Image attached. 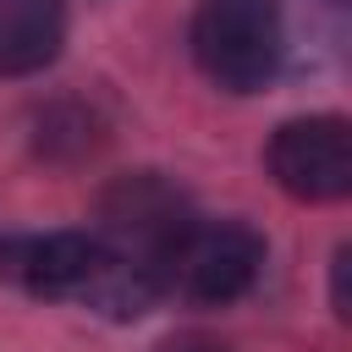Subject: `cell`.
I'll return each instance as SVG.
<instances>
[{
  "label": "cell",
  "mask_w": 352,
  "mask_h": 352,
  "mask_svg": "<svg viewBox=\"0 0 352 352\" xmlns=\"http://www.w3.org/2000/svg\"><path fill=\"white\" fill-rule=\"evenodd\" d=\"M192 226V204L176 182H165L160 170H138L121 176L116 187H104L99 198V242L116 264L138 270L143 280H154L165 292V258L176 248V236Z\"/></svg>",
  "instance_id": "obj_1"
},
{
  "label": "cell",
  "mask_w": 352,
  "mask_h": 352,
  "mask_svg": "<svg viewBox=\"0 0 352 352\" xmlns=\"http://www.w3.org/2000/svg\"><path fill=\"white\" fill-rule=\"evenodd\" d=\"M280 6L275 0H204L192 16V55L226 94H253L280 66Z\"/></svg>",
  "instance_id": "obj_2"
},
{
  "label": "cell",
  "mask_w": 352,
  "mask_h": 352,
  "mask_svg": "<svg viewBox=\"0 0 352 352\" xmlns=\"http://www.w3.org/2000/svg\"><path fill=\"white\" fill-rule=\"evenodd\" d=\"M264 270V236L242 220H198L176 236L165 258V292H182L187 302H236Z\"/></svg>",
  "instance_id": "obj_3"
},
{
  "label": "cell",
  "mask_w": 352,
  "mask_h": 352,
  "mask_svg": "<svg viewBox=\"0 0 352 352\" xmlns=\"http://www.w3.org/2000/svg\"><path fill=\"white\" fill-rule=\"evenodd\" d=\"M264 160L280 192L302 204H336L352 192V126L341 116H302L275 126Z\"/></svg>",
  "instance_id": "obj_4"
},
{
  "label": "cell",
  "mask_w": 352,
  "mask_h": 352,
  "mask_svg": "<svg viewBox=\"0 0 352 352\" xmlns=\"http://www.w3.org/2000/svg\"><path fill=\"white\" fill-rule=\"evenodd\" d=\"M66 38V0H0V77L44 72Z\"/></svg>",
  "instance_id": "obj_5"
},
{
  "label": "cell",
  "mask_w": 352,
  "mask_h": 352,
  "mask_svg": "<svg viewBox=\"0 0 352 352\" xmlns=\"http://www.w3.org/2000/svg\"><path fill=\"white\" fill-rule=\"evenodd\" d=\"M60 138H72V154H88V148L99 143V132H94V116H88V110H77V104H55V110L38 121V148L50 154Z\"/></svg>",
  "instance_id": "obj_6"
},
{
  "label": "cell",
  "mask_w": 352,
  "mask_h": 352,
  "mask_svg": "<svg viewBox=\"0 0 352 352\" xmlns=\"http://www.w3.org/2000/svg\"><path fill=\"white\" fill-rule=\"evenodd\" d=\"M154 352H231V346H220L214 336H198V330H187V336H170V341H160Z\"/></svg>",
  "instance_id": "obj_7"
},
{
  "label": "cell",
  "mask_w": 352,
  "mask_h": 352,
  "mask_svg": "<svg viewBox=\"0 0 352 352\" xmlns=\"http://www.w3.org/2000/svg\"><path fill=\"white\" fill-rule=\"evenodd\" d=\"M346 270H352V253L341 248V253H336V314H341V319L352 314V302H346Z\"/></svg>",
  "instance_id": "obj_8"
},
{
  "label": "cell",
  "mask_w": 352,
  "mask_h": 352,
  "mask_svg": "<svg viewBox=\"0 0 352 352\" xmlns=\"http://www.w3.org/2000/svg\"><path fill=\"white\" fill-rule=\"evenodd\" d=\"M330 6H346V0H330Z\"/></svg>",
  "instance_id": "obj_9"
}]
</instances>
